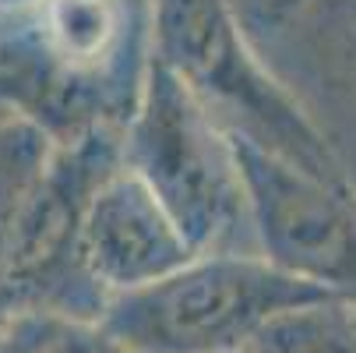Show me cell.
Listing matches in <instances>:
<instances>
[{
  "label": "cell",
  "mask_w": 356,
  "mask_h": 353,
  "mask_svg": "<svg viewBox=\"0 0 356 353\" xmlns=\"http://www.w3.org/2000/svg\"><path fill=\"white\" fill-rule=\"evenodd\" d=\"M261 57L339 159L356 138V0H311Z\"/></svg>",
  "instance_id": "6"
},
{
  "label": "cell",
  "mask_w": 356,
  "mask_h": 353,
  "mask_svg": "<svg viewBox=\"0 0 356 353\" xmlns=\"http://www.w3.org/2000/svg\"><path fill=\"white\" fill-rule=\"evenodd\" d=\"M243 353H356V300L318 297L272 315Z\"/></svg>",
  "instance_id": "9"
},
{
  "label": "cell",
  "mask_w": 356,
  "mask_h": 353,
  "mask_svg": "<svg viewBox=\"0 0 356 353\" xmlns=\"http://www.w3.org/2000/svg\"><path fill=\"white\" fill-rule=\"evenodd\" d=\"M233 353H243V350H233Z\"/></svg>",
  "instance_id": "12"
},
{
  "label": "cell",
  "mask_w": 356,
  "mask_h": 353,
  "mask_svg": "<svg viewBox=\"0 0 356 353\" xmlns=\"http://www.w3.org/2000/svg\"><path fill=\"white\" fill-rule=\"evenodd\" d=\"M120 163L163 201L194 255H258L233 138L152 54L120 127Z\"/></svg>",
  "instance_id": "2"
},
{
  "label": "cell",
  "mask_w": 356,
  "mask_h": 353,
  "mask_svg": "<svg viewBox=\"0 0 356 353\" xmlns=\"http://www.w3.org/2000/svg\"><path fill=\"white\" fill-rule=\"evenodd\" d=\"M194 258V251L148 184L117 163L85 201L78 226V265L106 297L156 283Z\"/></svg>",
  "instance_id": "5"
},
{
  "label": "cell",
  "mask_w": 356,
  "mask_h": 353,
  "mask_svg": "<svg viewBox=\"0 0 356 353\" xmlns=\"http://www.w3.org/2000/svg\"><path fill=\"white\" fill-rule=\"evenodd\" d=\"M226 4L236 15L247 39L258 49H268L303 11L311 8V0H226Z\"/></svg>",
  "instance_id": "10"
},
{
  "label": "cell",
  "mask_w": 356,
  "mask_h": 353,
  "mask_svg": "<svg viewBox=\"0 0 356 353\" xmlns=\"http://www.w3.org/2000/svg\"><path fill=\"white\" fill-rule=\"evenodd\" d=\"M57 145L35 120L22 113L0 117V315L8 311V269H11V237L15 219L35 184L42 180Z\"/></svg>",
  "instance_id": "7"
},
{
  "label": "cell",
  "mask_w": 356,
  "mask_h": 353,
  "mask_svg": "<svg viewBox=\"0 0 356 353\" xmlns=\"http://www.w3.org/2000/svg\"><path fill=\"white\" fill-rule=\"evenodd\" d=\"M328 290L303 283L254 251L194 255L170 276L106 297L99 322L134 353H233L272 315Z\"/></svg>",
  "instance_id": "3"
},
{
  "label": "cell",
  "mask_w": 356,
  "mask_h": 353,
  "mask_svg": "<svg viewBox=\"0 0 356 353\" xmlns=\"http://www.w3.org/2000/svg\"><path fill=\"white\" fill-rule=\"evenodd\" d=\"M0 353H134L99 315L25 304L0 315Z\"/></svg>",
  "instance_id": "8"
},
{
  "label": "cell",
  "mask_w": 356,
  "mask_h": 353,
  "mask_svg": "<svg viewBox=\"0 0 356 353\" xmlns=\"http://www.w3.org/2000/svg\"><path fill=\"white\" fill-rule=\"evenodd\" d=\"M134 4H148V0H134Z\"/></svg>",
  "instance_id": "11"
},
{
  "label": "cell",
  "mask_w": 356,
  "mask_h": 353,
  "mask_svg": "<svg viewBox=\"0 0 356 353\" xmlns=\"http://www.w3.org/2000/svg\"><path fill=\"white\" fill-rule=\"evenodd\" d=\"M250 233L275 269L356 300V191L335 187L236 134Z\"/></svg>",
  "instance_id": "4"
},
{
  "label": "cell",
  "mask_w": 356,
  "mask_h": 353,
  "mask_svg": "<svg viewBox=\"0 0 356 353\" xmlns=\"http://www.w3.org/2000/svg\"><path fill=\"white\" fill-rule=\"evenodd\" d=\"M148 54L197 95L226 134L349 187L328 141L247 39L226 0H148Z\"/></svg>",
  "instance_id": "1"
}]
</instances>
